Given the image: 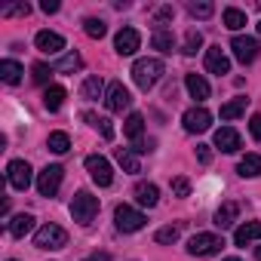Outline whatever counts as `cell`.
I'll return each mask as SVG.
<instances>
[{
	"instance_id": "obj_27",
	"label": "cell",
	"mask_w": 261,
	"mask_h": 261,
	"mask_svg": "<svg viewBox=\"0 0 261 261\" xmlns=\"http://www.w3.org/2000/svg\"><path fill=\"white\" fill-rule=\"evenodd\" d=\"M101 92H105V83H101V77H86L83 80V86H80V95L86 98V101H95V98H101Z\"/></svg>"
},
{
	"instance_id": "obj_46",
	"label": "cell",
	"mask_w": 261,
	"mask_h": 261,
	"mask_svg": "<svg viewBox=\"0 0 261 261\" xmlns=\"http://www.w3.org/2000/svg\"><path fill=\"white\" fill-rule=\"evenodd\" d=\"M255 255H258V261H261V246H258V252H255Z\"/></svg>"
},
{
	"instance_id": "obj_9",
	"label": "cell",
	"mask_w": 261,
	"mask_h": 261,
	"mask_svg": "<svg viewBox=\"0 0 261 261\" xmlns=\"http://www.w3.org/2000/svg\"><path fill=\"white\" fill-rule=\"evenodd\" d=\"M230 49H233V59L240 65H252L258 59V53H261V46H258L255 37H233L230 40Z\"/></svg>"
},
{
	"instance_id": "obj_16",
	"label": "cell",
	"mask_w": 261,
	"mask_h": 261,
	"mask_svg": "<svg viewBox=\"0 0 261 261\" xmlns=\"http://www.w3.org/2000/svg\"><path fill=\"white\" fill-rule=\"evenodd\" d=\"M136 200H139L142 206L154 209V206L160 203V188H157L154 181H139V185H136Z\"/></svg>"
},
{
	"instance_id": "obj_8",
	"label": "cell",
	"mask_w": 261,
	"mask_h": 261,
	"mask_svg": "<svg viewBox=\"0 0 261 261\" xmlns=\"http://www.w3.org/2000/svg\"><path fill=\"white\" fill-rule=\"evenodd\" d=\"M181 123H185V133H191V136H197V133H206V129L212 126V114L203 108V105H197V108H191V111H185V117H181Z\"/></svg>"
},
{
	"instance_id": "obj_38",
	"label": "cell",
	"mask_w": 261,
	"mask_h": 261,
	"mask_svg": "<svg viewBox=\"0 0 261 261\" xmlns=\"http://www.w3.org/2000/svg\"><path fill=\"white\" fill-rule=\"evenodd\" d=\"M56 68H49V65H34L31 68V77H34V83H40V86H46L49 83V74H53ZM53 86V83H49Z\"/></svg>"
},
{
	"instance_id": "obj_35",
	"label": "cell",
	"mask_w": 261,
	"mask_h": 261,
	"mask_svg": "<svg viewBox=\"0 0 261 261\" xmlns=\"http://www.w3.org/2000/svg\"><path fill=\"white\" fill-rule=\"evenodd\" d=\"M83 31H86V37H92V40H101V37L108 34V25H105L101 19H86V22H83Z\"/></svg>"
},
{
	"instance_id": "obj_11",
	"label": "cell",
	"mask_w": 261,
	"mask_h": 261,
	"mask_svg": "<svg viewBox=\"0 0 261 261\" xmlns=\"http://www.w3.org/2000/svg\"><path fill=\"white\" fill-rule=\"evenodd\" d=\"M105 105H108V111H114V114H123L129 105H133V95H129V89L123 86V83H111L108 86V92H105Z\"/></svg>"
},
{
	"instance_id": "obj_29",
	"label": "cell",
	"mask_w": 261,
	"mask_h": 261,
	"mask_svg": "<svg viewBox=\"0 0 261 261\" xmlns=\"http://www.w3.org/2000/svg\"><path fill=\"white\" fill-rule=\"evenodd\" d=\"M151 46L157 49V53H172L175 49V34L172 31H154V37H151Z\"/></svg>"
},
{
	"instance_id": "obj_18",
	"label": "cell",
	"mask_w": 261,
	"mask_h": 261,
	"mask_svg": "<svg viewBox=\"0 0 261 261\" xmlns=\"http://www.w3.org/2000/svg\"><path fill=\"white\" fill-rule=\"evenodd\" d=\"M142 133H145V117L142 114H129L126 123H123V136L136 145V142H142Z\"/></svg>"
},
{
	"instance_id": "obj_13",
	"label": "cell",
	"mask_w": 261,
	"mask_h": 261,
	"mask_svg": "<svg viewBox=\"0 0 261 261\" xmlns=\"http://www.w3.org/2000/svg\"><path fill=\"white\" fill-rule=\"evenodd\" d=\"M240 145H243V139H240V133H237L233 126H221L218 133H215V148H218V151H224V154H237Z\"/></svg>"
},
{
	"instance_id": "obj_33",
	"label": "cell",
	"mask_w": 261,
	"mask_h": 261,
	"mask_svg": "<svg viewBox=\"0 0 261 261\" xmlns=\"http://www.w3.org/2000/svg\"><path fill=\"white\" fill-rule=\"evenodd\" d=\"M181 237V224H166V227H160L157 233H154V240L160 243V246H169V243H175Z\"/></svg>"
},
{
	"instance_id": "obj_37",
	"label": "cell",
	"mask_w": 261,
	"mask_h": 261,
	"mask_svg": "<svg viewBox=\"0 0 261 261\" xmlns=\"http://www.w3.org/2000/svg\"><path fill=\"white\" fill-rule=\"evenodd\" d=\"M31 13V7L28 4H10V7H0V16H4V19H13V16H28Z\"/></svg>"
},
{
	"instance_id": "obj_41",
	"label": "cell",
	"mask_w": 261,
	"mask_h": 261,
	"mask_svg": "<svg viewBox=\"0 0 261 261\" xmlns=\"http://www.w3.org/2000/svg\"><path fill=\"white\" fill-rule=\"evenodd\" d=\"M175 13H172V7H160L157 10V31H163V22H169Z\"/></svg>"
},
{
	"instance_id": "obj_31",
	"label": "cell",
	"mask_w": 261,
	"mask_h": 261,
	"mask_svg": "<svg viewBox=\"0 0 261 261\" xmlns=\"http://www.w3.org/2000/svg\"><path fill=\"white\" fill-rule=\"evenodd\" d=\"M221 22H224V28L240 31V28L246 25V13H243V10H237V7H227V10L221 13Z\"/></svg>"
},
{
	"instance_id": "obj_14",
	"label": "cell",
	"mask_w": 261,
	"mask_h": 261,
	"mask_svg": "<svg viewBox=\"0 0 261 261\" xmlns=\"http://www.w3.org/2000/svg\"><path fill=\"white\" fill-rule=\"evenodd\" d=\"M34 46H37L40 53H46V56H59V53L65 49V37L56 34V31H37Z\"/></svg>"
},
{
	"instance_id": "obj_4",
	"label": "cell",
	"mask_w": 261,
	"mask_h": 261,
	"mask_svg": "<svg viewBox=\"0 0 261 261\" xmlns=\"http://www.w3.org/2000/svg\"><path fill=\"white\" fill-rule=\"evenodd\" d=\"M224 246V240L218 233H194L188 240V252L197 255V258H209V255H218Z\"/></svg>"
},
{
	"instance_id": "obj_48",
	"label": "cell",
	"mask_w": 261,
	"mask_h": 261,
	"mask_svg": "<svg viewBox=\"0 0 261 261\" xmlns=\"http://www.w3.org/2000/svg\"><path fill=\"white\" fill-rule=\"evenodd\" d=\"M10 261H16V258H10Z\"/></svg>"
},
{
	"instance_id": "obj_5",
	"label": "cell",
	"mask_w": 261,
	"mask_h": 261,
	"mask_svg": "<svg viewBox=\"0 0 261 261\" xmlns=\"http://www.w3.org/2000/svg\"><path fill=\"white\" fill-rule=\"evenodd\" d=\"M34 246L37 249H65L68 246V230L59 224H43L34 233Z\"/></svg>"
},
{
	"instance_id": "obj_34",
	"label": "cell",
	"mask_w": 261,
	"mask_h": 261,
	"mask_svg": "<svg viewBox=\"0 0 261 261\" xmlns=\"http://www.w3.org/2000/svg\"><path fill=\"white\" fill-rule=\"evenodd\" d=\"M188 13H191L194 19H209V16L215 13V7L209 4V0H191V4H188Z\"/></svg>"
},
{
	"instance_id": "obj_7",
	"label": "cell",
	"mask_w": 261,
	"mask_h": 261,
	"mask_svg": "<svg viewBox=\"0 0 261 261\" xmlns=\"http://www.w3.org/2000/svg\"><path fill=\"white\" fill-rule=\"evenodd\" d=\"M62 175H65V169H62L59 163L46 166V169L37 175V191H40V197H56L59 188H62Z\"/></svg>"
},
{
	"instance_id": "obj_25",
	"label": "cell",
	"mask_w": 261,
	"mask_h": 261,
	"mask_svg": "<svg viewBox=\"0 0 261 261\" xmlns=\"http://www.w3.org/2000/svg\"><path fill=\"white\" fill-rule=\"evenodd\" d=\"M237 215H240V206L237 203H221V209L215 212V227H230L233 221H237Z\"/></svg>"
},
{
	"instance_id": "obj_10",
	"label": "cell",
	"mask_w": 261,
	"mask_h": 261,
	"mask_svg": "<svg viewBox=\"0 0 261 261\" xmlns=\"http://www.w3.org/2000/svg\"><path fill=\"white\" fill-rule=\"evenodd\" d=\"M7 181H10L16 191H28V188H31V181H34L28 160H13V163L7 166Z\"/></svg>"
},
{
	"instance_id": "obj_24",
	"label": "cell",
	"mask_w": 261,
	"mask_h": 261,
	"mask_svg": "<svg viewBox=\"0 0 261 261\" xmlns=\"http://www.w3.org/2000/svg\"><path fill=\"white\" fill-rule=\"evenodd\" d=\"M246 105H249L246 95L230 98L227 105H221V120H237V117H243V114H246Z\"/></svg>"
},
{
	"instance_id": "obj_21",
	"label": "cell",
	"mask_w": 261,
	"mask_h": 261,
	"mask_svg": "<svg viewBox=\"0 0 261 261\" xmlns=\"http://www.w3.org/2000/svg\"><path fill=\"white\" fill-rule=\"evenodd\" d=\"M83 120H86L92 129H98L105 142H111V139H114V126H111V120H108V117H98V114H92V111H83Z\"/></svg>"
},
{
	"instance_id": "obj_15",
	"label": "cell",
	"mask_w": 261,
	"mask_h": 261,
	"mask_svg": "<svg viewBox=\"0 0 261 261\" xmlns=\"http://www.w3.org/2000/svg\"><path fill=\"white\" fill-rule=\"evenodd\" d=\"M206 71L209 74H230V59L224 56V49L221 46H209L206 49Z\"/></svg>"
},
{
	"instance_id": "obj_47",
	"label": "cell",
	"mask_w": 261,
	"mask_h": 261,
	"mask_svg": "<svg viewBox=\"0 0 261 261\" xmlns=\"http://www.w3.org/2000/svg\"><path fill=\"white\" fill-rule=\"evenodd\" d=\"M258 34H261V22H258Z\"/></svg>"
},
{
	"instance_id": "obj_3",
	"label": "cell",
	"mask_w": 261,
	"mask_h": 261,
	"mask_svg": "<svg viewBox=\"0 0 261 261\" xmlns=\"http://www.w3.org/2000/svg\"><path fill=\"white\" fill-rule=\"evenodd\" d=\"M145 212H139V209H133V206H126V203H120L117 209H114V224H117V230H123V233H136V230H142L145 227Z\"/></svg>"
},
{
	"instance_id": "obj_6",
	"label": "cell",
	"mask_w": 261,
	"mask_h": 261,
	"mask_svg": "<svg viewBox=\"0 0 261 261\" xmlns=\"http://www.w3.org/2000/svg\"><path fill=\"white\" fill-rule=\"evenodd\" d=\"M86 172H89V178H92L98 188H108V185L114 181L111 163H108L105 157H98V154H89V157H86Z\"/></svg>"
},
{
	"instance_id": "obj_20",
	"label": "cell",
	"mask_w": 261,
	"mask_h": 261,
	"mask_svg": "<svg viewBox=\"0 0 261 261\" xmlns=\"http://www.w3.org/2000/svg\"><path fill=\"white\" fill-rule=\"evenodd\" d=\"M31 230H34V215H31V212H22V215L10 218V233H13L16 240H22V237L31 233Z\"/></svg>"
},
{
	"instance_id": "obj_44",
	"label": "cell",
	"mask_w": 261,
	"mask_h": 261,
	"mask_svg": "<svg viewBox=\"0 0 261 261\" xmlns=\"http://www.w3.org/2000/svg\"><path fill=\"white\" fill-rule=\"evenodd\" d=\"M89 261H111V255H105V252H95V255H92Z\"/></svg>"
},
{
	"instance_id": "obj_40",
	"label": "cell",
	"mask_w": 261,
	"mask_h": 261,
	"mask_svg": "<svg viewBox=\"0 0 261 261\" xmlns=\"http://www.w3.org/2000/svg\"><path fill=\"white\" fill-rule=\"evenodd\" d=\"M249 133H252L255 142H261V114H252V120H249Z\"/></svg>"
},
{
	"instance_id": "obj_45",
	"label": "cell",
	"mask_w": 261,
	"mask_h": 261,
	"mask_svg": "<svg viewBox=\"0 0 261 261\" xmlns=\"http://www.w3.org/2000/svg\"><path fill=\"white\" fill-rule=\"evenodd\" d=\"M221 261H240V258H221Z\"/></svg>"
},
{
	"instance_id": "obj_32",
	"label": "cell",
	"mask_w": 261,
	"mask_h": 261,
	"mask_svg": "<svg viewBox=\"0 0 261 261\" xmlns=\"http://www.w3.org/2000/svg\"><path fill=\"white\" fill-rule=\"evenodd\" d=\"M46 148H49L53 154H65V151L71 148V139H68V133H49V139H46Z\"/></svg>"
},
{
	"instance_id": "obj_2",
	"label": "cell",
	"mask_w": 261,
	"mask_h": 261,
	"mask_svg": "<svg viewBox=\"0 0 261 261\" xmlns=\"http://www.w3.org/2000/svg\"><path fill=\"white\" fill-rule=\"evenodd\" d=\"M98 215V197H92L89 191H77L71 200V218L80 224H89Z\"/></svg>"
},
{
	"instance_id": "obj_1",
	"label": "cell",
	"mask_w": 261,
	"mask_h": 261,
	"mask_svg": "<svg viewBox=\"0 0 261 261\" xmlns=\"http://www.w3.org/2000/svg\"><path fill=\"white\" fill-rule=\"evenodd\" d=\"M163 74H166V68H163L160 59H139V62L133 65V80H136V86H139L142 92H151V89L160 83Z\"/></svg>"
},
{
	"instance_id": "obj_23",
	"label": "cell",
	"mask_w": 261,
	"mask_h": 261,
	"mask_svg": "<svg viewBox=\"0 0 261 261\" xmlns=\"http://www.w3.org/2000/svg\"><path fill=\"white\" fill-rule=\"evenodd\" d=\"M237 172H240L243 178H258V175H261V154H246V157L240 160Z\"/></svg>"
},
{
	"instance_id": "obj_36",
	"label": "cell",
	"mask_w": 261,
	"mask_h": 261,
	"mask_svg": "<svg viewBox=\"0 0 261 261\" xmlns=\"http://www.w3.org/2000/svg\"><path fill=\"white\" fill-rule=\"evenodd\" d=\"M200 46H203V37H200V31H197V28H191V31L185 34V49H181V53H185V56H194Z\"/></svg>"
},
{
	"instance_id": "obj_22",
	"label": "cell",
	"mask_w": 261,
	"mask_h": 261,
	"mask_svg": "<svg viewBox=\"0 0 261 261\" xmlns=\"http://www.w3.org/2000/svg\"><path fill=\"white\" fill-rule=\"evenodd\" d=\"M22 65L19 62H13V59H4V62H0V80H4V83H10V86H16L19 80H22Z\"/></svg>"
},
{
	"instance_id": "obj_42",
	"label": "cell",
	"mask_w": 261,
	"mask_h": 261,
	"mask_svg": "<svg viewBox=\"0 0 261 261\" xmlns=\"http://www.w3.org/2000/svg\"><path fill=\"white\" fill-rule=\"evenodd\" d=\"M197 160H200L203 166H209V163H212V148H209V145H197Z\"/></svg>"
},
{
	"instance_id": "obj_17",
	"label": "cell",
	"mask_w": 261,
	"mask_h": 261,
	"mask_svg": "<svg viewBox=\"0 0 261 261\" xmlns=\"http://www.w3.org/2000/svg\"><path fill=\"white\" fill-rule=\"evenodd\" d=\"M255 240H261V221H246V224H240L233 230V243L237 246H249Z\"/></svg>"
},
{
	"instance_id": "obj_30",
	"label": "cell",
	"mask_w": 261,
	"mask_h": 261,
	"mask_svg": "<svg viewBox=\"0 0 261 261\" xmlns=\"http://www.w3.org/2000/svg\"><path fill=\"white\" fill-rule=\"evenodd\" d=\"M80 68H83L80 53H65V56L56 62V71H59V74H74V71H80Z\"/></svg>"
},
{
	"instance_id": "obj_43",
	"label": "cell",
	"mask_w": 261,
	"mask_h": 261,
	"mask_svg": "<svg viewBox=\"0 0 261 261\" xmlns=\"http://www.w3.org/2000/svg\"><path fill=\"white\" fill-rule=\"evenodd\" d=\"M40 10L49 16V13H59V0H43V4H40Z\"/></svg>"
},
{
	"instance_id": "obj_39",
	"label": "cell",
	"mask_w": 261,
	"mask_h": 261,
	"mask_svg": "<svg viewBox=\"0 0 261 261\" xmlns=\"http://www.w3.org/2000/svg\"><path fill=\"white\" fill-rule=\"evenodd\" d=\"M172 194H175V197H191V181L181 178V175L172 178Z\"/></svg>"
},
{
	"instance_id": "obj_28",
	"label": "cell",
	"mask_w": 261,
	"mask_h": 261,
	"mask_svg": "<svg viewBox=\"0 0 261 261\" xmlns=\"http://www.w3.org/2000/svg\"><path fill=\"white\" fill-rule=\"evenodd\" d=\"M43 105H46V111H59V108L65 105V86H59V83L46 86V92H43Z\"/></svg>"
},
{
	"instance_id": "obj_19",
	"label": "cell",
	"mask_w": 261,
	"mask_h": 261,
	"mask_svg": "<svg viewBox=\"0 0 261 261\" xmlns=\"http://www.w3.org/2000/svg\"><path fill=\"white\" fill-rule=\"evenodd\" d=\"M185 86H188L191 98H197V101H206V98H209V92H212V89H209V83H206L200 74H188V77H185Z\"/></svg>"
},
{
	"instance_id": "obj_26",
	"label": "cell",
	"mask_w": 261,
	"mask_h": 261,
	"mask_svg": "<svg viewBox=\"0 0 261 261\" xmlns=\"http://www.w3.org/2000/svg\"><path fill=\"white\" fill-rule=\"evenodd\" d=\"M114 157H117V163L123 166V172H129V175H136V172H142V166H139L136 154L129 151V148H117V151H114Z\"/></svg>"
},
{
	"instance_id": "obj_12",
	"label": "cell",
	"mask_w": 261,
	"mask_h": 261,
	"mask_svg": "<svg viewBox=\"0 0 261 261\" xmlns=\"http://www.w3.org/2000/svg\"><path fill=\"white\" fill-rule=\"evenodd\" d=\"M139 46H142V34H139L136 28H120V31H117V37H114V49H117L120 56H133Z\"/></svg>"
}]
</instances>
